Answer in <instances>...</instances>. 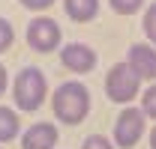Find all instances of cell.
Here are the masks:
<instances>
[{
  "instance_id": "8992f818",
  "label": "cell",
  "mask_w": 156,
  "mask_h": 149,
  "mask_svg": "<svg viewBox=\"0 0 156 149\" xmlns=\"http://www.w3.org/2000/svg\"><path fill=\"white\" fill-rule=\"evenodd\" d=\"M60 63H63V69L75 74H87L96 69V51L87 42H69L60 48Z\"/></svg>"
},
{
  "instance_id": "7a4b0ae2",
  "label": "cell",
  "mask_w": 156,
  "mask_h": 149,
  "mask_svg": "<svg viewBox=\"0 0 156 149\" xmlns=\"http://www.w3.org/2000/svg\"><path fill=\"white\" fill-rule=\"evenodd\" d=\"M45 95H48V81H45L42 69L27 66V69H21L15 74V81H12V98H15L18 111H24V113L39 111L45 104Z\"/></svg>"
},
{
  "instance_id": "ba28073f",
  "label": "cell",
  "mask_w": 156,
  "mask_h": 149,
  "mask_svg": "<svg viewBox=\"0 0 156 149\" xmlns=\"http://www.w3.org/2000/svg\"><path fill=\"white\" fill-rule=\"evenodd\" d=\"M60 140L54 122H33L30 128L21 131V149H54Z\"/></svg>"
},
{
  "instance_id": "4fadbf2b",
  "label": "cell",
  "mask_w": 156,
  "mask_h": 149,
  "mask_svg": "<svg viewBox=\"0 0 156 149\" xmlns=\"http://www.w3.org/2000/svg\"><path fill=\"white\" fill-rule=\"evenodd\" d=\"M141 113L156 119V84H150L147 90H141Z\"/></svg>"
},
{
  "instance_id": "2e32d148",
  "label": "cell",
  "mask_w": 156,
  "mask_h": 149,
  "mask_svg": "<svg viewBox=\"0 0 156 149\" xmlns=\"http://www.w3.org/2000/svg\"><path fill=\"white\" fill-rule=\"evenodd\" d=\"M51 3H54V0H21V6L30 9V12H45Z\"/></svg>"
},
{
  "instance_id": "6da1fadb",
  "label": "cell",
  "mask_w": 156,
  "mask_h": 149,
  "mask_svg": "<svg viewBox=\"0 0 156 149\" xmlns=\"http://www.w3.org/2000/svg\"><path fill=\"white\" fill-rule=\"evenodd\" d=\"M51 111L63 125H81L90 113V90L81 81H66L60 84L51 95Z\"/></svg>"
},
{
  "instance_id": "3957f363",
  "label": "cell",
  "mask_w": 156,
  "mask_h": 149,
  "mask_svg": "<svg viewBox=\"0 0 156 149\" xmlns=\"http://www.w3.org/2000/svg\"><path fill=\"white\" fill-rule=\"evenodd\" d=\"M105 95L114 104H123V108H129V101L141 95V78L129 69V63H114L108 69V74H105Z\"/></svg>"
},
{
  "instance_id": "8fae6325",
  "label": "cell",
  "mask_w": 156,
  "mask_h": 149,
  "mask_svg": "<svg viewBox=\"0 0 156 149\" xmlns=\"http://www.w3.org/2000/svg\"><path fill=\"white\" fill-rule=\"evenodd\" d=\"M141 30H144V36L150 39V45L156 48V0L144 9V15H141Z\"/></svg>"
},
{
  "instance_id": "52a82bcc",
  "label": "cell",
  "mask_w": 156,
  "mask_h": 149,
  "mask_svg": "<svg viewBox=\"0 0 156 149\" xmlns=\"http://www.w3.org/2000/svg\"><path fill=\"white\" fill-rule=\"evenodd\" d=\"M129 69L141 78V84H156V48L153 45H132L126 54Z\"/></svg>"
},
{
  "instance_id": "30bf717a",
  "label": "cell",
  "mask_w": 156,
  "mask_h": 149,
  "mask_svg": "<svg viewBox=\"0 0 156 149\" xmlns=\"http://www.w3.org/2000/svg\"><path fill=\"white\" fill-rule=\"evenodd\" d=\"M18 134H21V116H18V111L0 104V146L9 143V140H15Z\"/></svg>"
},
{
  "instance_id": "d6986e66",
  "label": "cell",
  "mask_w": 156,
  "mask_h": 149,
  "mask_svg": "<svg viewBox=\"0 0 156 149\" xmlns=\"http://www.w3.org/2000/svg\"><path fill=\"white\" fill-rule=\"evenodd\" d=\"M0 149H3V146H0Z\"/></svg>"
},
{
  "instance_id": "277c9868",
  "label": "cell",
  "mask_w": 156,
  "mask_h": 149,
  "mask_svg": "<svg viewBox=\"0 0 156 149\" xmlns=\"http://www.w3.org/2000/svg\"><path fill=\"white\" fill-rule=\"evenodd\" d=\"M147 131V116L141 113V108H123L114 119V143L120 149H135L138 140Z\"/></svg>"
},
{
  "instance_id": "ac0fdd59",
  "label": "cell",
  "mask_w": 156,
  "mask_h": 149,
  "mask_svg": "<svg viewBox=\"0 0 156 149\" xmlns=\"http://www.w3.org/2000/svg\"><path fill=\"white\" fill-rule=\"evenodd\" d=\"M150 149H156V125L150 128Z\"/></svg>"
},
{
  "instance_id": "9a60e30c",
  "label": "cell",
  "mask_w": 156,
  "mask_h": 149,
  "mask_svg": "<svg viewBox=\"0 0 156 149\" xmlns=\"http://www.w3.org/2000/svg\"><path fill=\"white\" fill-rule=\"evenodd\" d=\"M81 149H114V143H111L105 134H90V137H84Z\"/></svg>"
},
{
  "instance_id": "9c48e42d",
  "label": "cell",
  "mask_w": 156,
  "mask_h": 149,
  "mask_svg": "<svg viewBox=\"0 0 156 149\" xmlns=\"http://www.w3.org/2000/svg\"><path fill=\"white\" fill-rule=\"evenodd\" d=\"M63 9L66 15L78 24H87L99 15V0H63Z\"/></svg>"
},
{
  "instance_id": "5bb4252c",
  "label": "cell",
  "mask_w": 156,
  "mask_h": 149,
  "mask_svg": "<svg viewBox=\"0 0 156 149\" xmlns=\"http://www.w3.org/2000/svg\"><path fill=\"white\" fill-rule=\"evenodd\" d=\"M12 42H15V30H12V24L6 18H0V54H6L9 48H12Z\"/></svg>"
},
{
  "instance_id": "e0dca14e",
  "label": "cell",
  "mask_w": 156,
  "mask_h": 149,
  "mask_svg": "<svg viewBox=\"0 0 156 149\" xmlns=\"http://www.w3.org/2000/svg\"><path fill=\"white\" fill-rule=\"evenodd\" d=\"M6 87H9V74H6V69L0 66V95L6 93Z\"/></svg>"
},
{
  "instance_id": "7c38bea8",
  "label": "cell",
  "mask_w": 156,
  "mask_h": 149,
  "mask_svg": "<svg viewBox=\"0 0 156 149\" xmlns=\"http://www.w3.org/2000/svg\"><path fill=\"white\" fill-rule=\"evenodd\" d=\"M108 6L117 15H135V12L144 9V0H108Z\"/></svg>"
},
{
  "instance_id": "5b68a950",
  "label": "cell",
  "mask_w": 156,
  "mask_h": 149,
  "mask_svg": "<svg viewBox=\"0 0 156 149\" xmlns=\"http://www.w3.org/2000/svg\"><path fill=\"white\" fill-rule=\"evenodd\" d=\"M60 24L48 15H39L27 24V45L36 51V54H51L54 48H60Z\"/></svg>"
}]
</instances>
